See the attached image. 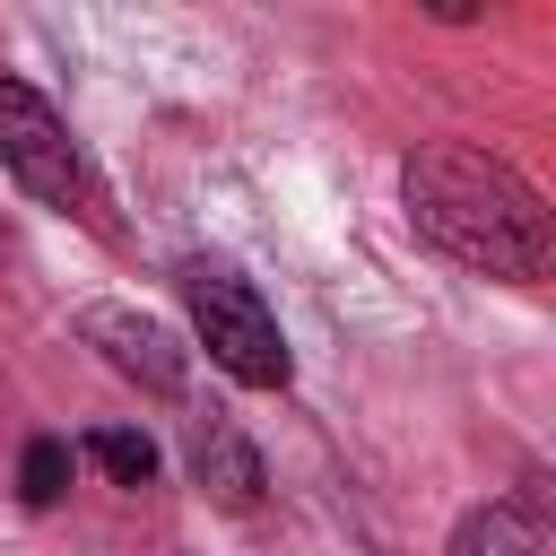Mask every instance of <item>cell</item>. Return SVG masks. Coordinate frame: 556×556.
Returning <instances> with one entry per match:
<instances>
[{
    "instance_id": "obj_1",
    "label": "cell",
    "mask_w": 556,
    "mask_h": 556,
    "mask_svg": "<svg viewBox=\"0 0 556 556\" xmlns=\"http://www.w3.org/2000/svg\"><path fill=\"white\" fill-rule=\"evenodd\" d=\"M400 200H408V226H417L443 261H460V269H478V278L530 287V278H547V261H556L547 200H539L504 156H486V148H469V139H426V148L400 165Z\"/></svg>"
},
{
    "instance_id": "obj_2",
    "label": "cell",
    "mask_w": 556,
    "mask_h": 556,
    "mask_svg": "<svg viewBox=\"0 0 556 556\" xmlns=\"http://www.w3.org/2000/svg\"><path fill=\"white\" fill-rule=\"evenodd\" d=\"M182 304H191V330H200V348H208L217 374H235L243 391H287V374H295L287 330H278V313H269L235 269L191 261V269H182Z\"/></svg>"
},
{
    "instance_id": "obj_3",
    "label": "cell",
    "mask_w": 556,
    "mask_h": 556,
    "mask_svg": "<svg viewBox=\"0 0 556 556\" xmlns=\"http://www.w3.org/2000/svg\"><path fill=\"white\" fill-rule=\"evenodd\" d=\"M0 165H9L43 208H78V217L104 208V191H96V174H87V148L70 139V122H61L26 78H9V70H0Z\"/></svg>"
},
{
    "instance_id": "obj_4",
    "label": "cell",
    "mask_w": 556,
    "mask_h": 556,
    "mask_svg": "<svg viewBox=\"0 0 556 556\" xmlns=\"http://www.w3.org/2000/svg\"><path fill=\"white\" fill-rule=\"evenodd\" d=\"M78 330H87V348H96L122 382H139V391H156V400H174V391L191 382L182 339H174L156 313H139V304H87V313H78Z\"/></svg>"
},
{
    "instance_id": "obj_5",
    "label": "cell",
    "mask_w": 556,
    "mask_h": 556,
    "mask_svg": "<svg viewBox=\"0 0 556 556\" xmlns=\"http://www.w3.org/2000/svg\"><path fill=\"white\" fill-rule=\"evenodd\" d=\"M191 478H200V495H217L226 513H252L261 486H269V478H261V452H252L226 417H200V426H191Z\"/></svg>"
},
{
    "instance_id": "obj_6",
    "label": "cell",
    "mask_w": 556,
    "mask_h": 556,
    "mask_svg": "<svg viewBox=\"0 0 556 556\" xmlns=\"http://www.w3.org/2000/svg\"><path fill=\"white\" fill-rule=\"evenodd\" d=\"M443 556H547V521H539L530 495H495V504H478V513L452 530Z\"/></svg>"
},
{
    "instance_id": "obj_7",
    "label": "cell",
    "mask_w": 556,
    "mask_h": 556,
    "mask_svg": "<svg viewBox=\"0 0 556 556\" xmlns=\"http://www.w3.org/2000/svg\"><path fill=\"white\" fill-rule=\"evenodd\" d=\"M87 460H96L113 486H148V478H156V443L130 434V426H96V434H87Z\"/></svg>"
},
{
    "instance_id": "obj_8",
    "label": "cell",
    "mask_w": 556,
    "mask_h": 556,
    "mask_svg": "<svg viewBox=\"0 0 556 556\" xmlns=\"http://www.w3.org/2000/svg\"><path fill=\"white\" fill-rule=\"evenodd\" d=\"M70 469H78V452H70L61 434H35V443H26V460H17V495H26L35 513H43V504H61V495H70Z\"/></svg>"
},
{
    "instance_id": "obj_9",
    "label": "cell",
    "mask_w": 556,
    "mask_h": 556,
    "mask_svg": "<svg viewBox=\"0 0 556 556\" xmlns=\"http://www.w3.org/2000/svg\"><path fill=\"white\" fill-rule=\"evenodd\" d=\"M0 252H9V235H0Z\"/></svg>"
}]
</instances>
